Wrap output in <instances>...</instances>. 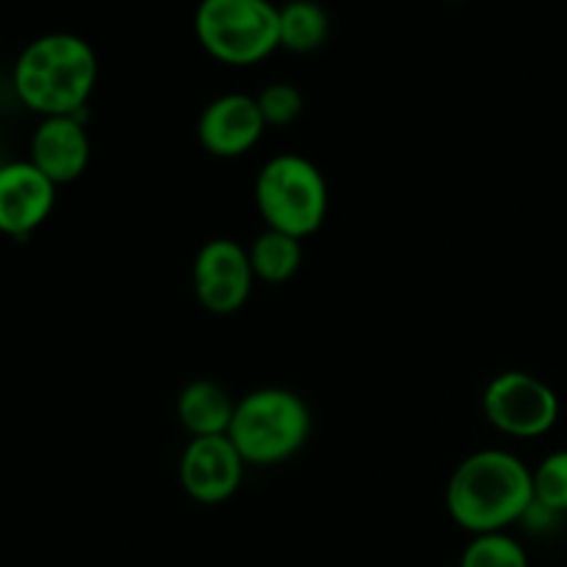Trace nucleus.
I'll return each instance as SVG.
<instances>
[{"label": "nucleus", "instance_id": "f257e3e1", "mask_svg": "<svg viewBox=\"0 0 567 567\" xmlns=\"http://www.w3.org/2000/svg\"><path fill=\"white\" fill-rule=\"evenodd\" d=\"M535 504L529 465L504 449H482L454 468L446 487V507L468 535L507 532Z\"/></svg>", "mask_w": 567, "mask_h": 567}, {"label": "nucleus", "instance_id": "f03ea898", "mask_svg": "<svg viewBox=\"0 0 567 567\" xmlns=\"http://www.w3.org/2000/svg\"><path fill=\"white\" fill-rule=\"evenodd\" d=\"M97 83V55L75 33H48L28 44L14 64L17 97L42 116H75Z\"/></svg>", "mask_w": 567, "mask_h": 567}, {"label": "nucleus", "instance_id": "7ed1b4c3", "mask_svg": "<svg viewBox=\"0 0 567 567\" xmlns=\"http://www.w3.org/2000/svg\"><path fill=\"white\" fill-rule=\"evenodd\" d=\"M227 437L247 465L291 460L310 437V410L286 388H260L236 402Z\"/></svg>", "mask_w": 567, "mask_h": 567}, {"label": "nucleus", "instance_id": "20e7f679", "mask_svg": "<svg viewBox=\"0 0 567 567\" xmlns=\"http://www.w3.org/2000/svg\"><path fill=\"white\" fill-rule=\"evenodd\" d=\"M255 205L269 230L308 238L324 225L330 188L324 175L305 155H275L255 181Z\"/></svg>", "mask_w": 567, "mask_h": 567}, {"label": "nucleus", "instance_id": "39448f33", "mask_svg": "<svg viewBox=\"0 0 567 567\" xmlns=\"http://www.w3.org/2000/svg\"><path fill=\"white\" fill-rule=\"evenodd\" d=\"M197 39L216 61L249 66L280 48V6L271 0H199Z\"/></svg>", "mask_w": 567, "mask_h": 567}, {"label": "nucleus", "instance_id": "423d86ee", "mask_svg": "<svg viewBox=\"0 0 567 567\" xmlns=\"http://www.w3.org/2000/svg\"><path fill=\"white\" fill-rule=\"evenodd\" d=\"M487 421L509 437H540L559 419V399L551 385L526 371L493 377L482 396Z\"/></svg>", "mask_w": 567, "mask_h": 567}, {"label": "nucleus", "instance_id": "0eeeda50", "mask_svg": "<svg viewBox=\"0 0 567 567\" xmlns=\"http://www.w3.org/2000/svg\"><path fill=\"white\" fill-rule=\"evenodd\" d=\"M194 293L197 302L214 316H230L247 305L252 293L249 252L233 238H210L194 258Z\"/></svg>", "mask_w": 567, "mask_h": 567}, {"label": "nucleus", "instance_id": "6e6552de", "mask_svg": "<svg viewBox=\"0 0 567 567\" xmlns=\"http://www.w3.org/2000/svg\"><path fill=\"white\" fill-rule=\"evenodd\" d=\"M244 465L227 435L192 437L181 457V485L194 502L225 504L241 487Z\"/></svg>", "mask_w": 567, "mask_h": 567}, {"label": "nucleus", "instance_id": "1a4fd4ad", "mask_svg": "<svg viewBox=\"0 0 567 567\" xmlns=\"http://www.w3.org/2000/svg\"><path fill=\"white\" fill-rule=\"evenodd\" d=\"M266 131L258 100L249 94H221L205 105L197 122L199 144L216 158H238L260 142Z\"/></svg>", "mask_w": 567, "mask_h": 567}, {"label": "nucleus", "instance_id": "9d476101", "mask_svg": "<svg viewBox=\"0 0 567 567\" xmlns=\"http://www.w3.org/2000/svg\"><path fill=\"white\" fill-rule=\"evenodd\" d=\"M55 205V183L31 161L0 166V233L28 236L50 216Z\"/></svg>", "mask_w": 567, "mask_h": 567}, {"label": "nucleus", "instance_id": "9b49d317", "mask_svg": "<svg viewBox=\"0 0 567 567\" xmlns=\"http://www.w3.org/2000/svg\"><path fill=\"white\" fill-rule=\"evenodd\" d=\"M89 155H92V144H89L81 114L44 116L31 138V164L55 186L78 181L86 172Z\"/></svg>", "mask_w": 567, "mask_h": 567}, {"label": "nucleus", "instance_id": "f8f14e48", "mask_svg": "<svg viewBox=\"0 0 567 567\" xmlns=\"http://www.w3.org/2000/svg\"><path fill=\"white\" fill-rule=\"evenodd\" d=\"M236 402L214 380H194L177 396V419L192 437L227 435Z\"/></svg>", "mask_w": 567, "mask_h": 567}, {"label": "nucleus", "instance_id": "ddd939ff", "mask_svg": "<svg viewBox=\"0 0 567 567\" xmlns=\"http://www.w3.org/2000/svg\"><path fill=\"white\" fill-rule=\"evenodd\" d=\"M247 252L255 280H264L269 286H282L302 266V241L288 236V233L269 230V227L255 238Z\"/></svg>", "mask_w": 567, "mask_h": 567}, {"label": "nucleus", "instance_id": "4468645a", "mask_svg": "<svg viewBox=\"0 0 567 567\" xmlns=\"http://www.w3.org/2000/svg\"><path fill=\"white\" fill-rule=\"evenodd\" d=\"M330 37V14L316 0H288L280 6V48L313 53Z\"/></svg>", "mask_w": 567, "mask_h": 567}, {"label": "nucleus", "instance_id": "2eb2a0df", "mask_svg": "<svg viewBox=\"0 0 567 567\" xmlns=\"http://www.w3.org/2000/svg\"><path fill=\"white\" fill-rule=\"evenodd\" d=\"M460 567H529V557L507 532H491L474 535V540L465 546Z\"/></svg>", "mask_w": 567, "mask_h": 567}, {"label": "nucleus", "instance_id": "dca6fc26", "mask_svg": "<svg viewBox=\"0 0 567 567\" xmlns=\"http://www.w3.org/2000/svg\"><path fill=\"white\" fill-rule=\"evenodd\" d=\"M535 504L554 515L567 513V449L554 452L532 471Z\"/></svg>", "mask_w": 567, "mask_h": 567}, {"label": "nucleus", "instance_id": "f3484780", "mask_svg": "<svg viewBox=\"0 0 567 567\" xmlns=\"http://www.w3.org/2000/svg\"><path fill=\"white\" fill-rule=\"evenodd\" d=\"M258 109L264 114L266 127H282V125H291V122L299 120L305 109V97L293 83H269L264 92L258 94Z\"/></svg>", "mask_w": 567, "mask_h": 567}]
</instances>
